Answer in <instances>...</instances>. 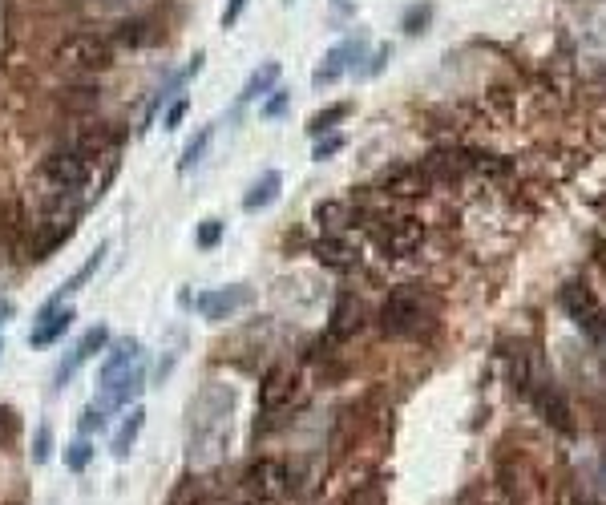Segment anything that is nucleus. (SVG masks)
Segmentation results:
<instances>
[{"label":"nucleus","instance_id":"nucleus-1","mask_svg":"<svg viewBox=\"0 0 606 505\" xmlns=\"http://www.w3.org/2000/svg\"><path fill=\"white\" fill-rule=\"evenodd\" d=\"M231 409L235 392L227 384H207L190 400V461L194 465H215L223 457L227 433H231Z\"/></svg>","mask_w":606,"mask_h":505},{"label":"nucleus","instance_id":"nucleus-2","mask_svg":"<svg viewBox=\"0 0 606 505\" xmlns=\"http://www.w3.org/2000/svg\"><path fill=\"white\" fill-rule=\"evenodd\" d=\"M429 320V295L417 287V283H404L396 291H388V299L380 303V312H376V324L384 336H417L421 324Z\"/></svg>","mask_w":606,"mask_h":505},{"label":"nucleus","instance_id":"nucleus-3","mask_svg":"<svg viewBox=\"0 0 606 505\" xmlns=\"http://www.w3.org/2000/svg\"><path fill=\"white\" fill-rule=\"evenodd\" d=\"M558 303H562V312L570 316V324L594 344V352L606 360V308H602V299L582 283V279H570L562 291H558Z\"/></svg>","mask_w":606,"mask_h":505},{"label":"nucleus","instance_id":"nucleus-4","mask_svg":"<svg viewBox=\"0 0 606 505\" xmlns=\"http://www.w3.org/2000/svg\"><path fill=\"white\" fill-rule=\"evenodd\" d=\"M57 65L69 73H106L114 65V45L97 33H77L57 45Z\"/></svg>","mask_w":606,"mask_h":505},{"label":"nucleus","instance_id":"nucleus-5","mask_svg":"<svg viewBox=\"0 0 606 505\" xmlns=\"http://www.w3.org/2000/svg\"><path fill=\"white\" fill-rule=\"evenodd\" d=\"M526 396L534 400V409L542 413V421H546L554 433H562V437H578L574 409H570V400L562 396V388H558L554 380H546V376H542V380H534Z\"/></svg>","mask_w":606,"mask_h":505},{"label":"nucleus","instance_id":"nucleus-6","mask_svg":"<svg viewBox=\"0 0 606 505\" xmlns=\"http://www.w3.org/2000/svg\"><path fill=\"white\" fill-rule=\"evenodd\" d=\"M372 239L384 255L404 259L421 243V223L417 219H380V223H372Z\"/></svg>","mask_w":606,"mask_h":505},{"label":"nucleus","instance_id":"nucleus-7","mask_svg":"<svg viewBox=\"0 0 606 505\" xmlns=\"http://www.w3.org/2000/svg\"><path fill=\"white\" fill-rule=\"evenodd\" d=\"M45 182L53 190H81L89 182V158L77 154V150H61V154H49L45 166H41Z\"/></svg>","mask_w":606,"mask_h":505},{"label":"nucleus","instance_id":"nucleus-8","mask_svg":"<svg viewBox=\"0 0 606 505\" xmlns=\"http://www.w3.org/2000/svg\"><path fill=\"white\" fill-rule=\"evenodd\" d=\"M247 303H251V287L235 283V287H215V291H202V295L194 299V308H198V316H202V320L219 324V320H231L239 308H247Z\"/></svg>","mask_w":606,"mask_h":505},{"label":"nucleus","instance_id":"nucleus-9","mask_svg":"<svg viewBox=\"0 0 606 505\" xmlns=\"http://www.w3.org/2000/svg\"><path fill=\"white\" fill-rule=\"evenodd\" d=\"M360 57H364V41H360V37H348V41H340V45H336V49L324 57V65L312 73V85H316V89H324V85H336V81H340V77L352 69V61H360Z\"/></svg>","mask_w":606,"mask_h":505},{"label":"nucleus","instance_id":"nucleus-10","mask_svg":"<svg viewBox=\"0 0 606 505\" xmlns=\"http://www.w3.org/2000/svg\"><path fill=\"white\" fill-rule=\"evenodd\" d=\"M142 388H146V372H142V364H134L122 376H114L110 384H101V404H97V409L101 413H106V409H126L130 400L142 396Z\"/></svg>","mask_w":606,"mask_h":505},{"label":"nucleus","instance_id":"nucleus-11","mask_svg":"<svg viewBox=\"0 0 606 505\" xmlns=\"http://www.w3.org/2000/svg\"><path fill=\"white\" fill-rule=\"evenodd\" d=\"M295 372L291 368H283V364H275L263 380H259V413L263 417H271V413H279L283 404L291 400V392H295Z\"/></svg>","mask_w":606,"mask_h":505},{"label":"nucleus","instance_id":"nucleus-12","mask_svg":"<svg viewBox=\"0 0 606 505\" xmlns=\"http://www.w3.org/2000/svg\"><path fill=\"white\" fill-rule=\"evenodd\" d=\"M106 344H110V332H106V328H89V332L73 344V352L61 360V368H57V388H65V384L81 372V364H89V360H93L101 348H106Z\"/></svg>","mask_w":606,"mask_h":505},{"label":"nucleus","instance_id":"nucleus-13","mask_svg":"<svg viewBox=\"0 0 606 505\" xmlns=\"http://www.w3.org/2000/svg\"><path fill=\"white\" fill-rule=\"evenodd\" d=\"M360 328H364L360 299H356V295H340L336 308H332V320H328V336H332L336 344H344V340H352Z\"/></svg>","mask_w":606,"mask_h":505},{"label":"nucleus","instance_id":"nucleus-14","mask_svg":"<svg viewBox=\"0 0 606 505\" xmlns=\"http://www.w3.org/2000/svg\"><path fill=\"white\" fill-rule=\"evenodd\" d=\"M283 485H287V465H283V461H255V465L247 469V489H251L255 497L275 501V497L283 493Z\"/></svg>","mask_w":606,"mask_h":505},{"label":"nucleus","instance_id":"nucleus-15","mask_svg":"<svg viewBox=\"0 0 606 505\" xmlns=\"http://www.w3.org/2000/svg\"><path fill=\"white\" fill-rule=\"evenodd\" d=\"M77 316H73V308H53V312H37V324H33V332H29V344L33 348H49V344H57L65 332H69V324H73Z\"/></svg>","mask_w":606,"mask_h":505},{"label":"nucleus","instance_id":"nucleus-16","mask_svg":"<svg viewBox=\"0 0 606 505\" xmlns=\"http://www.w3.org/2000/svg\"><path fill=\"white\" fill-rule=\"evenodd\" d=\"M316 259H320L324 267H332V271H348V267L360 263V247H356L352 239H344V235H324V239L316 243Z\"/></svg>","mask_w":606,"mask_h":505},{"label":"nucleus","instance_id":"nucleus-17","mask_svg":"<svg viewBox=\"0 0 606 505\" xmlns=\"http://www.w3.org/2000/svg\"><path fill=\"white\" fill-rule=\"evenodd\" d=\"M138 352H142V344H138L134 336L118 340V344L106 352V360H101V372H97V380H101V384H110L114 376H122L126 368H134V364H138Z\"/></svg>","mask_w":606,"mask_h":505},{"label":"nucleus","instance_id":"nucleus-18","mask_svg":"<svg viewBox=\"0 0 606 505\" xmlns=\"http://www.w3.org/2000/svg\"><path fill=\"white\" fill-rule=\"evenodd\" d=\"M279 190H283V174H279V170H267V174H263V178H255V182H251V190L243 194V211H247V215L267 211L271 202L279 198Z\"/></svg>","mask_w":606,"mask_h":505},{"label":"nucleus","instance_id":"nucleus-19","mask_svg":"<svg viewBox=\"0 0 606 505\" xmlns=\"http://www.w3.org/2000/svg\"><path fill=\"white\" fill-rule=\"evenodd\" d=\"M106 251H110V247H106V243H101V247H97V251H93V255H89V259H85V263H81L77 271H73V279H69V283H65V287H61V291H57V295H53V299L45 303V308H41V312H53V308H61V303H65V295H73V291H81V287H85V283H89V279L97 275V267H101V259H106Z\"/></svg>","mask_w":606,"mask_h":505},{"label":"nucleus","instance_id":"nucleus-20","mask_svg":"<svg viewBox=\"0 0 606 505\" xmlns=\"http://www.w3.org/2000/svg\"><path fill=\"white\" fill-rule=\"evenodd\" d=\"M279 77H283V65H279V61H263V65L247 77V85H243L239 101H259V97L275 93V89H279Z\"/></svg>","mask_w":606,"mask_h":505},{"label":"nucleus","instance_id":"nucleus-21","mask_svg":"<svg viewBox=\"0 0 606 505\" xmlns=\"http://www.w3.org/2000/svg\"><path fill=\"white\" fill-rule=\"evenodd\" d=\"M142 425H146V409H130V417L122 421V429L114 433V445H110V453H114L118 461H126V457L134 453V445H138V433H142Z\"/></svg>","mask_w":606,"mask_h":505},{"label":"nucleus","instance_id":"nucleus-22","mask_svg":"<svg viewBox=\"0 0 606 505\" xmlns=\"http://www.w3.org/2000/svg\"><path fill=\"white\" fill-rule=\"evenodd\" d=\"M384 186H388L392 194H421V190L429 186V174H425L421 166H400V170L388 174Z\"/></svg>","mask_w":606,"mask_h":505},{"label":"nucleus","instance_id":"nucleus-23","mask_svg":"<svg viewBox=\"0 0 606 505\" xmlns=\"http://www.w3.org/2000/svg\"><path fill=\"white\" fill-rule=\"evenodd\" d=\"M211 138H215V122H211V126H202V130L182 146V158H178V170H182V174H186V170H194V166L202 162V154H207Z\"/></svg>","mask_w":606,"mask_h":505},{"label":"nucleus","instance_id":"nucleus-24","mask_svg":"<svg viewBox=\"0 0 606 505\" xmlns=\"http://www.w3.org/2000/svg\"><path fill=\"white\" fill-rule=\"evenodd\" d=\"M122 45H130V49H142V45H154L158 41V29L150 25V21H126V25H118V33H114Z\"/></svg>","mask_w":606,"mask_h":505},{"label":"nucleus","instance_id":"nucleus-25","mask_svg":"<svg viewBox=\"0 0 606 505\" xmlns=\"http://www.w3.org/2000/svg\"><path fill=\"white\" fill-rule=\"evenodd\" d=\"M348 114H352L348 101H336V106H328V110H320V114H312V118H308V134H316V138H320V134H328L336 122H344Z\"/></svg>","mask_w":606,"mask_h":505},{"label":"nucleus","instance_id":"nucleus-26","mask_svg":"<svg viewBox=\"0 0 606 505\" xmlns=\"http://www.w3.org/2000/svg\"><path fill=\"white\" fill-rule=\"evenodd\" d=\"M316 223L328 227V231H340V227H352V211L344 202H320L316 207Z\"/></svg>","mask_w":606,"mask_h":505},{"label":"nucleus","instance_id":"nucleus-27","mask_svg":"<svg viewBox=\"0 0 606 505\" xmlns=\"http://www.w3.org/2000/svg\"><path fill=\"white\" fill-rule=\"evenodd\" d=\"M429 21H433V5L425 0V5H409V9H404L400 29L409 33V37H417V33H425V29H429Z\"/></svg>","mask_w":606,"mask_h":505},{"label":"nucleus","instance_id":"nucleus-28","mask_svg":"<svg viewBox=\"0 0 606 505\" xmlns=\"http://www.w3.org/2000/svg\"><path fill=\"white\" fill-rule=\"evenodd\" d=\"M89 461H93V445H89V437H77V441L65 449V465H69L73 473H81Z\"/></svg>","mask_w":606,"mask_h":505},{"label":"nucleus","instance_id":"nucleus-29","mask_svg":"<svg viewBox=\"0 0 606 505\" xmlns=\"http://www.w3.org/2000/svg\"><path fill=\"white\" fill-rule=\"evenodd\" d=\"M49 457H53V429L41 421V425H37V437H33V461L45 465Z\"/></svg>","mask_w":606,"mask_h":505},{"label":"nucleus","instance_id":"nucleus-30","mask_svg":"<svg viewBox=\"0 0 606 505\" xmlns=\"http://www.w3.org/2000/svg\"><path fill=\"white\" fill-rule=\"evenodd\" d=\"M106 429V413L97 409V404H89V409L81 413V437H89V433H101Z\"/></svg>","mask_w":606,"mask_h":505},{"label":"nucleus","instance_id":"nucleus-31","mask_svg":"<svg viewBox=\"0 0 606 505\" xmlns=\"http://www.w3.org/2000/svg\"><path fill=\"white\" fill-rule=\"evenodd\" d=\"M340 150H344V138H340V134H328V138H320V142H316L312 158H316V162H328V158H332V154H340Z\"/></svg>","mask_w":606,"mask_h":505},{"label":"nucleus","instance_id":"nucleus-32","mask_svg":"<svg viewBox=\"0 0 606 505\" xmlns=\"http://www.w3.org/2000/svg\"><path fill=\"white\" fill-rule=\"evenodd\" d=\"M219 239H223V223L219 219H207L198 227V247H215Z\"/></svg>","mask_w":606,"mask_h":505},{"label":"nucleus","instance_id":"nucleus-33","mask_svg":"<svg viewBox=\"0 0 606 505\" xmlns=\"http://www.w3.org/2000/svg\"><path fill=\"white\" fill-rule=\"evenodd\" d=\"M186 110H190V101H186V97H178V101H174V106L166 110V118H162V126H166V130H178V126H182V118H186Z\"/></svg>","mask_w":606,"mask_h":505},{"label":"nucleus","instance_id":"nucleus-34","mask_svg":"<svg viewBox=\"0 0 606 505\" xmlns=\"http://www.w3.org/2000/svg\"><path fill=\"white\" fill-rule=\"evenodd\" d=\"M287 101H291V93H287V89H275V97L263 106V118H279V114L287 110Z\"/></svg>","mask_w":606,"mask_h":505},{"label":"nucleus","instance_id":"nucleus-35","mask_svg":"<svg viewBox=\"0 0 606 505\" xmlns=\"http://www.w3.org/2000/svg\"><path fill=\"white\" fill-rule=\"evenodd\" d=\"M243 9H247V0H227V9H223V29H231V25H239V17H243Z\"/></svg>","mask_w":606,"mask_h":505},{"label":"nucleus","instance_id":"nucleus-36","mask_svg":"<svg viewBox=\"0 0 606 505\" xmlns=\"http://www.w3.org/2000/svg\"><path fill=\"white\" fill-rule=\"evenodd\" d=\"M388 57H392V45H380V49H376V57H372V65H368L364 73H368V77H376V73L384 69V61H388Z\"/></svg>","mask_w":606,"mask_h":505},{"label":"nucleus","instance_id":"nucleus-37","mask_svg":"<svg viewBox=\"0 0 606 505\" xmlns=\"http://www.w3.org/2000/svg\"><path fill=\"white\" fill-rule=\"evenodd\" d=\"M13 316H17V303L9 295H0V324H9Z\"/></svg>","mask_w":606,"mask_h":505},{"label":"nucleus","instance_id":"nucleus-38","mask_svg":"<svg viewBox=\"0 0 606 505\" xmlns=\"http://www.w3.org/2000/svg\"><path fill=\"white\" fill-rule=\"evenodd\" d=\"M574 505H598L590 493H574Z\"/></svg>","mask_w":606,"mask_h":505},{"label":"nucleus","instance_id":"nucleus-39","mask_svg":"<svg viewBox=\"0 0 606 505\" xmlns=\"http://www.w3.org/2000/svg\"><path fill=\"white\" fill-rule=\"evenodd\" d=\"M598 267H602V275H606V239L598 243Z\"/></svg>","mask_w":606,"mask_h":505},{"label":"nucleus","instance_id":"nucleus-40","mask_svg":"<svg viewBox=\"0 0 606 505\" xmlns=\"http://www.w3.org/2000/svg\"><path fill=\"white\" fill-rule=\"evenodd\" d=\"M251 505H275V501H267V497H255V501H251Z\"/></svg>","mask_w":606,"mask_h":505},{"label":"nucleus","instance_id":"nucleus-41","mask_svg":"<svg viewBox=\"0 0 606 505\" xmlns=\"http://www.w3.org/2000/svg\"><path fill=\"white\" fill-rule=\"evenodd\" d=\"M0 352H5V340H0Z\"/></svg>","mask_w":606,"mask_h":505}]
</instances>
